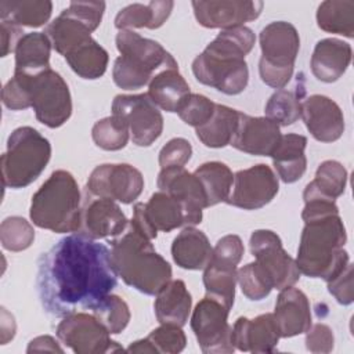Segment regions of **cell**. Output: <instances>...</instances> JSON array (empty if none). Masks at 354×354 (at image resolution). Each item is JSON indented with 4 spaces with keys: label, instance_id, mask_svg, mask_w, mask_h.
<instances>
[{
    "label": "cell",
    "instance_id": "obj_1",
    "mask_svg": "<svg viewBox=\"0 0 354 354\" xmlns=\"http://www.w3.org/2000/svg\"><path fill=\"white\" fill-rule=\"evenodd\" d=\"M116 283L118 272L108 246L79 232L59 239L37 263L39 299L53 317L93 311Z\"/></svg>",
    "mask_w": 354,
    "mask_h": 354
},
{
    "label": "cell",
    "instance_id": "obj_2",
    "mask_svg": "<svg viewBox=\"0 0 354 354\" xmlns=\"http://www.w3.org/2000/svg\"><path fill=\"white\" fill-rule=\"evenodd\" d=\"M254 41L253 30L245 25L221 30L192 61L194 76L199 83L223 94H241L249 82L245 57Z\"/></svg>",
    "mask_w": 354,
    "mask_h": 354
},
{
    "label": "cell",
    "instance_id": "obj_3",
    "mask_svg": "<svg viewBox=\"0 0 354 354\" xmlns=\"http://www.w3.org/2000/svg\"><path fill=\"white\" fill-rule=\"evenodd\" d=\"M111 257L123 282L144 295L155 296L171 279L170 264L130 221L111 241Z\"/></svg>",
    "mask_w": 354,
    "mask_h": 354
},
{
    "label": "cell",
    "instance_id": "obj_4",
    "mask_svg": "<svg viewBox=\"0 0 354 354\" xmlns=\"http://www.w3.org/2000/svg\"><path fill=\"white\" fill-rule=\"evenodd\" d=\"M296 264L300 274L325 281L336 275L350 260L344 250L347 234L339 213L304 221Z\"/></svg>",
    "mask_w": 354,
    "mask_h": 354
},
{
    "label": "cell",
    "instance_id": "obj_5",
    "mask_svg": "<svg viewBox=\"0 0 354 354\" xmlns=\"http://www.w3.org/2000/svg\"><path fill=\"white\" fill-rule=\"evenodd\" d=\"M82 194L75 177L55 170L32 196L29 216L39 228L53 232H76L80 224Z\"/></svg>",
    "mask_w": 354,
    "mask_h": 354
},
{
    "label": "cell",
    "instance_id": "obj_6",
    "mask_svg": "<svg viewBox=\"0 0 354 354\" xmlns=\"http://www.w3.org/2000/svg\"><path fill=\"white\" fill-rule=\"evenodd\" d=\"M115 43L120 55L113 62L112 79L123 90L141 88L158 72L178 66L177 61L162 44L142 37L134 30H119Z\"/></svg>",
    "mask_w": 354,
    "mask_h": 354
},
{
    "label": "cell",
    "instance_id": "obj_7",
    "mask_svg": "<svg viewBox=\"0 0 354 354\" xmlns=\"http://www.w3.org/2000/svg\"><path fill=\"white\" fill-rule=\"evenodd\" d=\"M51 158V144L36 129L22 126L15 129L1 155L3 185L12 189L32 184L46 169Z\"/></svg>",
    "mask_w": 354,
    "mask_h": 354
},
{
    "label": "cell",
    "instance_id": "obj_8",
    "mask_svg": "<svg viewBox=\"0 0 354 354\" xmlns=\"http://www.w3.org/2000/svg\"><path fill=\"white\" fill-rule=\"evenodd\" d=\"M259 40L261 80L272 88H283L293 76L295 61L300 48L297 29L290 22L274 21L261 29Z\"/></svg>",
    "mask_w": 354,
    "mask_h": 354
},
{
    "label": "cell",
    "instance_id": "obj_9",
    "mask_svg": "<svg viewBox=\"0 0 354 354\" xmlns=\"http://www.w3.org/2000/svg\"><path fill=\"white\" fill-rule=\"evenodd\" d=\"M26 87L29 105L36 119L50 129L62 126L72 115V98L69 87L62 76L51 68L39 73H17Z\"/></svg>",
    "mask_w": 354,
    "mask_h": 354
},
{
    "label": "cell",
    "instance_id": "obj_10",
    "mask_svg": "<svg viewBox=\"0 0 354 354\" xmlns=\"http://www.w3.org/2000/svg\"><path fill=\"white\" fill-rule=\"evenodd\" d=\"M112 115L127 126L130 138L137 147L152 145L163 131V116L147 93L116 95Z\"/></svg>",
    "mask_w": 354,
    "mask_h": 354
},
{
    "label": "cell",
    "instance_id": "obj_11",
    "mask_svg": "<svg viewBox=\"0 0 354 354\" xmlns=\"http://www.w3.org/2000/svg\"><path fill=\"white\" fill-rule=\"evenodd\" d=\"M228 314L230 308L227 306L209 296H205L195 306L191 317V328L203 353L228 354L235 350Z\"/></svg>",
    "mask_w": 354,
    "mask_h": 354
},
{
    "label": "cell",
    "instance_id": "obj_12",
    "mask_svg": "<svg viewBox=\"0 0 354 354\" xmlns=\"http://www.w3.org/2000/svg\"><path fill=\"white\" fill-rule=\"evenodd\" d=\"M57 337L76 354H102L122 351V346L109 337L106 328L94 314L75 313L62 318L57 326Z\"/></svg>",
    "mask_w": 354,
    "mask_h": 354
},
{
    "label": "cell",
    "instance_id": "obj_13",
    "mask_svg": "<svg viewBox=\"0 0 354 354\" xmlns=\"http://www.w3.org/2000/svg\"><path fill=\"white\" fill-rule=\"evenodd\" d=\"M250 252L254 261L261 267L270 278L272 288L282 290L293 286L299 278L300 271L296 260L292 259L282 248L281 238L271 230H256L250 235Z\"/></svg>",
    "mask_w": 354,
    "mask_h": 354
},
{
    "label": "cell",
    "instance_id": "obj_14",
    "mask_svg": "<svg viewBox=\"0 0 354 354\" xmlns=\"http://www.w3.org/2000/svg\"><path fill=\"white\" fill-rule=\"evenodd\" d=\"M144 177L129 163H105L97 166L88 176L86 189L95 195L120 203L134 202L142 192Z\"/></svg>",
    "mask_w": 354,
    "mask_h": 354
},
{
    "label": "cell",
    "instance_id": "obj_15",
    "mask_svg": "<svg viewBox=\"0 0 354 354\" xmlns=\"http://www.w3.org/2000/svg\"><path fill=\"white\" fill-rule=\"evenodd\" d=\"M279 183L272 169L264 163L234 174L227 203L243 210H257L268 205L278 194Z\"/></svg>",
    "mask_w": 354,
    "mask_h": 354
},
{
    "label": "cell",
    "instance_id": "obj_16",
    "mask_svg": "<svg viewBox=\"0 0 354 354\" xmlns=\"http://www.w3.org/2000/svg\"><path fill=\"white\" fill-rule=\"evenodd\" d=\"M130 223L152 241L158 236V231L170 232L178 227H187V217L177 199L159 191L152 194L147 203L134 205Z\"/></svg>",
    "mask_w": 354,
    "mask_h": 354
},
{
    "label": "cell",
    "instance_id": "obj_17",
    "mask_svg": "<svg viewBox=\"0 0 354 354\" xmlns=\"http://www.w3.org/2000/svg\"><path fill=\"white\" fill-rule=\"evenodd\" d=\"M129 221L116 201L95 196L87 189L82 198L80 224L76 232L91 239L115 238L122 234Z\"/></svg>",
    "mask_w": 354,
    "mask_h": 354
},
{
    "label": "cell",
    "instance_id": "obj_18",
    "mask_svg": "<svg viewBox=\"0 0 354 354\" xmlns=\"http://www.w3.org/2000/svg\"><path fill=\"white\" fill-rule=\"evenodd\" d=\"M199 25L209 29H232L254 21L261 14L263 1L245 0H207L192 1Z\"/></svg>",
    "mask_w": 354,
    "mask_h": 354
},
{
    "label": "cell",
    "instance_id": "obj_19",
    "mask_svg": "<svg viewBox=\"0 0 354 354\" xmlns=\"http://www.w3.org/2000/svg\"><path fill=\"white\" fill-rule=\"evenodd\" d=\"M160 191L177 199L185 213L187 227H194L202 221V210L206 206V195L201 181L194 173L184 167H166L158 176Z\"/></svg>",
    "mask_w": 354,
    "mask_h": 354
},
{
    "label": "cell",
    "instance_id": "obj_20",
    "mask_svg": "<svg viewBox=\"0 0 354 354\" xmlns=\"http://www.w3.org/2000/svg\"><path fill=\"white\" fill-rule=\"evenodd\" d=\"M281 136L279 126L267 116H249L239 112L238 126L230 145L249 155L271 156Z\"/></svg>",
    "mask_w": 354,
    "mask_h": 354
},
{
    "label": "cell",
    "instance_id": "obj_21",
    "mask_svg": "<svg viewBox=\"0 0 354 354\" xmlns=\"http://www.w3.org/2000/svg\"><path fill=\"white\" fill-rule=\"evenodd\" d=\"M310 134L321 142H333L344 133V116L340 106L326 95L304 98L300 116Z\"/></svg>",
    "mask_w": 354,
    "mask_h": 354
},
{
    "label": "cell",
    "instance_id": "obj_22",
    "mask_svg": "<svg viewBox=\"0 0 354 354\" xmlns=\"http://www.w3.org/2000/svg\"><path fill=\"white\" fill-rule=\"evenodd\" d=\"M279 337L272 314H261L253 319L241 317L232 326V344L239 351L272 353Z\"/></svg>",
    "mask_w": 354,
    "mask_h": 354
},
{
    "label": "cell",
    "instance_id": "obj_23",
    "mask_svg": "<svg viewBox=\"0 0 354 354\" xmlns=\"http://www.w3.org/2000/svg\"><path fill=\"white\" fill-rule=\"evenodd\" d=\"M272 315L281 337H293L306 333L311 326L308 299L300 289L293 286L281 290Z\"/></svg>",
    "mask_w": 354,
    "mask_h": 354
},
{
    "label": "cell",
    "instance_id": "obj_24",
    "mask_svg": "<svg viewBox=\"0 0 354 354\" xmlns=\"http://www.w3.org/2000/svg\"><path fill=\"white\" fill-rule=\"evenodd\" d=\"M351 46L340 39L328 37L319 40L313 51L310 66L313 75L324 82L339 80L351 62Z\"/></svg>",
    "mask_w": 354,
    "mask_h": 354
},
{
    "label": "cell",
    "instance_id": "obj_25",
    "mask_svg": "<svg viewBox=\"0 0 354 354\" xmlns=\"http://www.w3.org/2000/svg\"><path fill=\"white\" fill-rule=\"evenodd\" d=\"M155 317L159 324H173L184 326L188 321L192 299L181 279H170L155 295Z\"/></svg>",
    "mask_w": 354,
    "mask_h": 354
},
{
    "label": "cell",
    "instance_id": "obj_26",
    "mask_svg": "<svg viewBox=\"0 0 354 354\" xmlns=\"http://www.w3.org/2000/svg\"><path fill=\"white\" fill-rule=\"evenodd\" d=\"M307 147V138L301 134H285L274 149L271 158L278 177L286 183H296L303 177L307 169V158L304 149Z\"/></svg>",
    "mask_w": 354,
    "mask_h": 354
},
{
    "label": "cell",
    "instance_id": "obj_27",
    "mask_svg": "<svg viewBox=\"0 0 354 354\" xmlns=\"http://www.w3.org/2000/svg\"><path fill=\"white\" fill-rule=\"evenodd\" d=\"M212 253L213 248L207 236L195 227H185L171 243L173 260L184 270H205Z\"/></svg>",
    "mask_w": 354,
    "mask_h": 354
},
{
    "label": "cell",
    "instance_id": "obj_28",
    "mask_svg": "<svg viewBox=\"0 0 354 354\" xmlns=\"http://www.w3.org/2000/svg\"><path fill=\"white\" fill-rule=\"evenodd\" d=\"M147 94L158 108L166 112H177L191 90L178 72V66H171L158 72L151 79Z\"/></svg>",
    "mask_w": 354,
    "mask_h": 354
},
{
    "label": "cell",
    "instance_id": "obj_29",
    "mask_svg": "<svg viewBox=\"0 0 354 354\" xmlns=\"http://www.w3.org/2000/svg\"><path fill=\"white\" fill-rule=\"evenodd\" d=\"M174 3L170 0L149 1L148 4L133 3L122 8L115 17V26L119 30H131L134 28L158 29L169 18Z\"/></svg>",
    "mask_w": 354,
    "mask_h": 354
},
{
    "label": "cell",
    "instance_id": "obj_30",
    "mask_svg": "<svg viewBox=\"0 0 354 354\" xmlns=\"http://www.w3.org/2000/svg\"><path fill=\"white\" fill-rule=\"evenodd\" d=\"M51 41L44 32L25 33L15 47L17 73L33 75L50 68Z\"/></svg>",
    "mask_w": 354,
    "mask_h": 354
},
{
    "label": "cell",
    "instance_id": "obj_31",
    "mask_svg": "<svg viewBox=\"0 0 354 354\" xmlns=\"http://www.w3.org/2000/svg\"><path fill=\"white\" fill-rule=\"evenodd\" d=\"M306 97L304 75L296 77L292 88H278L266 104V116L278 126L293 124L301 116V104Z\"/></svg>",
    "mask_w": 354,
    "mask_h": 354
},
{
    "label": "cell",
    "instance_id": "obj_32",
    "mask_svg": "<svg viewBox=\"0 0 354 354\" xmlns=\"http://www.w3.org/2000/svg\"><path fill=\"white\" fill-rule=\"evenodd\" d=\"M64 58L71 69L82 79H100L108 66V53L93 37L82 41L72 50H69Z\"/></svg>",
    "mask_w": 354,
    "mask_h": 354
},
{
    "label": "cell",
    "instance_id": "obj_33",
    "mask_svg": "<svg viewBox=\"0 0 354 354\" xmlns=\"http://www.w3.org/2000/svg\"><path fill=\"white\" fill-rule=\"evenodd\" d=\"M239 120V111L227 105L216 104L210 119L196 127V137L205 147L224 148L230 145Z\"/></svg>",
    "mask_w": 354,
    "mask_h": 354
},
{
    "label": "cell",
    "instance_id": "obj_34",
    "mask_svg": "<svg viewBox=\"0 0 354 354\" xmlns=\"http://www.w3.org/2000/svg\"><path fill=\"white\" fill-rule=\"evenodd\" d=\"M53 11V3L47 0H1L0 18L1 21L17 26L39 28L44 25Z\"/></svg>",
    "mask_w": 354,
    "mask_h": 354
},
{
    "label": "cell",
    "instance_id": "obj_35",
    "mask_svg": "<svg viewBox=\"0 0 354 354\" xmlns=\"http://www.w3.org/2000/svg\"><path fill=\"white\" fill-rule=\"evenodd\" d=\"M347 184V170L337 160L322 162L317 171L315 178L308 183L303 192V199L319 196L330 201H336L343 195Z\"/></svg>",
    "mask_w": 354,
    "mask_h": 354
},
{
    "label": "cell",
    "instance_id": "obj_36",
    "mask_svg": "<svg viewBox=\"0 0 354 354\" xmlns=\"http://www.w3.org/2000/svg\"><path fill=\"white\" fill-rule=\"evenodd\" d=\"M194 174L202 184L207 207L227 201L231 192L234 174L225 163L206 162L201 165Z\"/></svg>",
    "mask_w": 354,
    "mask_h": 354
},
{
    "label": "cell",
    "instance_id": "obj_37",
    "mask_svg": "<svg viewBox=\"0 0 354 354\" xmlns=\"http://www.w3.org/2000/svg\"><path fill=\"white\" fill-rule=\"evenodd\" d=\"M317 25L328 33L351 39L354 36V1L326 0L318 6Z\"/></svg>",
    "mask_w": 354,
    "mask_h": 354
},
{
    "label": "cell",
    "instance_id": "obj_38",
    "mask_svg": "<svg viewBox=\"0 0 354 354\" xmlns=\"http://www.w3.org/2000/svg\"><path fill=\"white\" fill-rule=\"evenodd\" d=\"M236 267L210 261L203 272V285L206 296L218 300L230 310L234 306Z\"/></svg>",
    "mask_w": 354,
    "mask_h": 354
},
{
    "label": "cell",
    "instance_id": "obj_39",
    "mask_svg": "<svg viewBox=\"0 0 354 354\" xmlns=\"http://www.w3.org/2000/svg\"><path fill=\"white\" fill-rule=\"evenodd\" d=\"M94 144L104 151H119L126 147L130 133L127 126L113 115L95 122L91 129Z\"/></svg>",
    "mask_w": 354,
    "mask_h": 354
},
{
    "label": "cell",
    "instance_id": "obj_40",
    "mask_svg": "<svg viewBox=\"0 0 354 354\" xmlns=\"http://www.w3.org/2000/svg\"><path fill=\"white\" fill-rule=\"evenodd\" d=\"M91 313L111 335L120 333L127 326L131 317L127 303L112 293H109Z\"/></svg>",
    "mask_w": 354,
    "mask_h": 354
},
{
    "label": "cell",
    "instance_id": "obj_41",
    "mask_svg": "<svg viewBox=\"0 0 354 354\" xmlns=\"http://www.w3.org/2000/svg\"><path fill=\"white\" fill-rule=\"evenodd\" d=\"M1 246L10 252H22L35 241V230L29 221L19 216L3 220L0 225Z\"/></svg>",
    "mask_w": 354,
    "mask_h": 354
},
{
    "label": "cell",
    "instance_id": "obj_42",
    "mask_svg": "<svg viewBox=\"0 0 354 354\" xmlns=\"http://www.w3.org/2000/svg\"><path fill=\"white\" fill-rule=\"evenodd\" d=\"M236 282L249 300H261L274 289L270 278L256 261L249 263L236 271Z\"/></svg>",
    "mask_w": 354,
    "mask_h": 354
},
{
    "label": "cell",
    "instance_id": "obj_43",
    "mask_svg": "<svg viewBox=\"0 0 354 354\" xmlns=\"http://www.w3.org/2000/svg\"><path fill=\"white\" fill-rule=\"evenodd\" d=\"M147 339L155 353L176 354L183 351L187 344V337L181 326L173 324H160V326L153 329Z\"/></svg>",
    "mask_w": 354,
    "mask_h": 354
},
{
    "label": "cell",
    "instance_id": "obj_44",
    "mask_svg": "<svg viewBox=\"0 0 354 354\" xmlns=\"http://www.w3.org/2000/svg\"><path fill=\"white\" fill-rule=\"evenodd\" d=\"M214 106L216 104L206 95L191 93L180 105L177 115L185 124L196 129L210 119L214 112Z\"/></svg>",
    "mask_w": 354,
    "mask_h": 354
},
{
    "label": "cell",
    "instance_id": "obj_45",
    "mask_svg": "<svg viewBox=\"0 0 354 354\" xmlns=\"http://www.w3.org/2000/svg\"><path fill=\"white\" fill-rule=\"evenodd\" d=\"M192 155V147L188 140L177 137L171 138L159 152L160 169L184 167Z\"/></svg>",
    "mask_w": 354,
    "mask_h": 354
},
{
    "label": "cell",
    "instance_id": "obj_46",
    "mask_svg": "<svg viewBox=\"0 0 354 354\" xmlns=\"http://www.w3.org/2000/svg\"><path fill=\"white\" fill-rule=\"evenodd\" d=\"M243 252L245 248L242 239L238 235L230 234L217 241L216 246L213 248L210 261L236 267L243 256Z\"/></svg>",
    "mask_w": 354,
    "mask_h": 354
},
{
    "label": "cell",
    "instance_id": "obj_47",
    "mask_svg": "<svg viewBox=\"0 0 354 354\" xmlns=\"http://www.w3.org/2000/svg\"><path fill=\"white\" fill-rule=\"evenodd\" d=\"M329 293L337 303L348 306L354 300L353 293V264L348 261L336 275L326 281Z\"/></svg>",
    "mask_w": 354,
    "mask_h": 354
},
{
    "label": "cell",
    "instance_id": "obj_48",
    "mask_svg": "<svg viewBox=\"0 0 354 354\" xmlns=\"http://www.w3.org/2000/svg\"><path fill=\"white\" fill-rule=\"evenodd\" d=\"M306 347L311 353H330L335 346L332 329L325 324L311 325L306 332Z\"/></svg>",
    "mask_w": 354,
    "mask_h": 354
},
{
    "label": "cell",
    "instance_id": "obj_49",
    "mask_svg": "<svg viewBox=\"0 0 354 354\" xmlns=\"http://www.w3.org/2000/svg\"><path fill=\"white\" fill-rule=\"evenodd\" d=\"M21 26H17L14 24L1 21L0 26V36H1V57H7L10 53L15 51V47L19 41L22 35Z\"/></svg>",
    "mask_w": 354,
    "mask_h": 354
},
{
    "label": "cell",
    "instance_id": "obj_50",
    "mask_svg": "<svg viewBox=\"0 0 354 354\" xmlns=\"http://www.w3.org/2000/svg\"><path fill=\"white\" fill-rule=\"evenodd\" d=\"M28 353L32 351H57V353H64V350L58 346L54 337L51 336H39L35 337L33 340L29 342V346L26 348Z\"/></svg>",
    "mask_w": 354,
    "mask_h": 354
}]
</instances>
